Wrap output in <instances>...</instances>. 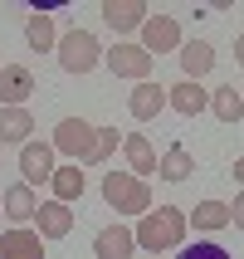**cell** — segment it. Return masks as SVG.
<instances>
[{
	"instance_id": "obj_19",
	"label": "cell",
	"mask_w": 244,
	"mask_h": 259,
	"mask_svg": "<svg viewBox=\"0 0 244 259\" xmlns=\"http://www.w3.org/2000/svg\"><path fill=\"white\" fill-rule=\"evenodd\" d=\"M25 44L29 49H34V54H49V49H54L59 44V25H54V15H29L25 20Z\"/></svg>"
},
{
	"instance_id": "obj_28",
	"label": "cell",
	"mask_w": 244,
	"mask_h": 259,
	"mask_svg": "<svg viewBox=\"0 0 244 259\" xmlns=\"http://www.w3.org/2000/svg\"><path fill=\"white\" fill-rule=\"evenodd\" d=\"M234 64H244V34L234 39Z\"/></svg>"
},
{
	"instance_id": "obj_24",
	"label": "cell",
	"mask_w": 244,
	"mask_h": 259,
	"mask_svg": "<svg viewBox=\"0 0 244 259\" xmlns=\"http://www.w3.org/2000/svg\"><path fill=\"white\" fill-rule=\"evenodd\" d=\"M113 152H122V137H117V127H98V147H93V161H108Z\"/></svg>"
},
{
	"instance_id": "obj_8",
	"label": "cell",
	"mask_w": 244,
	"mask_h": 259,
	"mask_svg": "<svg viewBox=\"0 0 244 259\" xmlns=\"http://www.w3.org/2000/svg\"><path fill=\"white\" fill-rule=\"evenodd\" d=\"M34 230H39V240H64V235H73V205L39 201V210H34Z\"/></svg>"
},
{
	"instance_id": "obj_15",
	"label": "cell",
	"mask_w": 244,
	"mask_h": 259,
	"mask_svg": "<svg viewBox=\"0 0 244 259\" xmlns=\"http://www.w3.org/2000/svg\"><path fill=\"white\" fill-rule=\"evenodd\" d=\"M10 142H34V117H29V108H0V147Z\"/></svg>"
},
{
	"instance_id": "obj_30",
	"label": "cell",
	"mask_w": 244,
	"mask_h": 259,
	"mask_svg": "<svg viewBox=\"0 0 244 259\" xmlns=\"http://www.w3.org/2000/svg\"><path fill=\"white\" fill-rule=\"evenodd\" d=\"M239 98H244V93H239Z\"/></svg>"
},
{
	"instance_id": "obj_16",
	"label": "cell",
	"mask_w": 244,
	"mask_h": 259,
	"mask_svg": "<svg viewBox=\"0 0 244 259\" xmlns=\"http://www.w3.org/2000/svg\"><path fill=\"white\" fill-rule=\"evenodd\" d=\"M176 54H181V69H186V78H190V83H201L205 73L215 69V49H210L205 39H186L181 49H176Z\"/></svg>"
},
{
	"instance_id": "obj_4",
	"label": "cell",
	"mask_w": 244,
	"mask_h": 259,
	"mask_svg": "<svg viewBox=\"0 0 244 259\" xmlns=\"http://www.w3.org/2000/svg\"><path fill=\"white\" fill-rule=\"evenodd\" d=\"M93 147H98V127L88 117H64L54 127V152L73 157V166H88L93 161Z\"/></svg>"
},
{
	"instance_id": "obj_18",
	"label": "cell",
	"mask_w": 244,
	"mask_h": 259,
	"mask_svg": "<svg viewBox=\"0 0 244 259\" xmlns=\"http://www.w3.org/2000/svg\"><path fill=\"white\" fill-rule=\"evenodd\" d=\"M0 210L15 220V225H25V220H34V210H39V196H34V186H10L5 191V201H0Z\"/></svg>"
},
{
	"instance_id": "obj_22",
	"label": "cell",
	"mask_w": 244,
	"mask_h": 259,
	"mask_svg": "<svg viewBox=\"0 0 244 259\" xmlns=\"http://www.w3.org/2000/svg\"><path fill=\"white\" fill-rule=\"evenodd\" d=\"M157 176L161 181H190V176H196V157H190L186 147H171V152L157 161Z\"/></svg>"
},
{
	"instance_id": "obj_10",
	"label": "cell",
	"mask_w": 244,
	"mask_h": 259,
	"mask_svg": "<svg viewBox=\"0 0 244 259\" xmlns=\"http://www.w3.org/2000/svg\"><path fill=\"white\" fill-rule=\"evenodd\" d=\"M0 259H44L39 230H25V225L5 230V235H0Z\"/></svg>"
},
{
	"instance_id": "obj_13",
	"label": "cell",
	"mask_w": 244,
	"mask_h": 259,
	"mask_svg": "<svg viewBox=\"0 0 244 259\" xmlns=\"http://www.w3.org/2000/svg\"><path fill=\"white\" fill-rule=\"evenodd\" d=\"M122 157H127V171L132 176H152V171H157V147H152V142H147V137H142V132H127V137H122Z\"/></svg>"
},
{
	"instance_id": "obj_12",
	"label": "cell",
	"mask_w": 244,
	"mask_h": 259,
	"mask_svg": "<svg viewBox=\"0 0 244 259\" xmlns=\"http://www.w3.org/2000/svg\"><path fill=\"white\" fill-rule=\"evenodd\" d=\"M132 249H137L132 225H108V230H98V240H93V254L98 259H132Z\"/></svg>"
},
{
	"instance_id": "obj_23",
	"label": "cell",
	"mask_w": 244,
	"mask_h": 259,
	"mask_svg": "<svg viewBox=\"0 0 244 259\" xmlns=\"http://www.w3.org/2000/svg\"><path fill=\"white\" fill-rule=\"evenodd\" d=\"M210 113H215L220 122H234V117H244V98L234 93V83H220L215 93H210Z\"/></svg>"
},
{
	"instance_id": "obj_14",
	"label": "cell",
	"mask_w": 244,
	"mask_h": 259,
	"mask_svg": "<svg viewBox=\"0 0 244 259\" xmlns=\"http://www.w3.org/2000/svg\"><path fill=\"white\" fill-rule=\"evenodd\" d=\"M166 108V88L161 83H132V98H127V113L137 122H152V117Z\"/></svg>"
},
{
	"instance_id": "obj_1",
	"label": "cell",
	"mask_w": 244,
	"mask_h": 259,
	"mask_svg": "<svg viewBox=\"0 0 244 259\" xmlns=\"http://www.w3.org/2000/svg\"><path fill=\"white\" fill-rule=\"evenodd\" d=\"M137 245L152 249V254H161V249H176L181 240H186V215L176 210V205H157V210H147L142 220H137Z\"/></svg>"
},
{
	"instance_id": "obj_7",
	"label": "cell",
	"mask_w": 244,
	"mask_h": 259,
	"mask_svg": "<svg viewBox=\"0 0 244 259\" xmlns=\"http://www.w3.org/2000/svg\"><path fill=\"white\" fill-rule=\"evenodd\" d=\"M20 176H25V186H49L54 181V142H25Z\"/></svg>"
},
{
	"instance_id": "obj_27",
	"label": "cell",
	"mask_w": 244,
	"mask_h": 259,
	"mask_svg": "<svg viewBox=\"0 0 244 259\" xmlns=\"http://www.w3.org/2000/svg\"><path fill=\"white\" fill-rule=\"evenodd\" d=\"M234 181L244 186V157H234Z\"/></svg>"
},
{
	"instance_id": "obj_29",
	"label": "cell",
	"mask_w": 244,
	"mask_h": 259,
	"mask_svg": "<svg viewBox=\"0 0 244 259\" xmlns=\"http://www.w3.org/2000/svg\"><path fill=\"white\" fill-rule=\"evenodd\" d=\"M0 69H5V64H0Z\"/></svg>"
},
{
	"instance_id": "obj_26",
	"label": "cell",
	"mask_w": 244,
	"mask_h": 259,
	"mask_svg": "<svg viewBox=\"0 0 244 259\" xmlns=\"http://www.w3.org/2000/svg\"><path fill=\"white\" fill-rule=\"evenodd\" d=\"M230 225H234V230L244 235V191L234 196V205H230Z\"/></svg>"
},
{
	"instance_id": "obj_5",
	"label": "cell",
	"mask_w": 244,
	"mask_h": 259,
	"mask_svg": "<svg viewBox=\"0 0 244 259\" xmlns=\"http://www.w3.org/2000/svg\"><path fill=\"white\" fill-rule=\"evenodd\" d=\"M108 69L117 78H132V83H152V54H147L142 44H132V39H117L108 49Z\"/></svg>"
},
{
	"instance_id": "obj_25",
	"label": "cell",
	"mask_w": 244,
	"mask_h": 259,
	"mask_svg": "<svg viewBox=\"0 0 244 259\" xmlns=\"http://www.w3.org/2000/svg\"><path fill=\"white\" fill-rule=\"evenodd\" d=\"M181 259H230L220 245H210V240H196V245H186L181 249Z\"/></svg>"
},
{
	"instance_id": "obj_11",
	"label": "cell",
	"mask_w": 244,
	"mask_h": 259,
	"mask_svg": "<svg viewBox=\"0 0 244 259\" xmlns=\"http://www.w3.org/2000/svg\"><path fill=\"white\" fill-rule=\"evenodd\" d=\"M103 20L127 34V29H142L147 25V0H103Z\"/></svg>"
},
{
	"instance_id": "obj_2",
	"label": "cell",
	"mask_w": 244,
	"mask_h": 259,
	"mask_svg": "<svg viewBox=\"0 0 244 259\" xmlns=\"http://www.w3.org/2000/svg\"><path fill=\"white\" fill-rule=\"evenodd\" d=\"M103 201L113 205L117 215H147L152 210V191H147L142 176H132V171H108L103 176Z\"/></svg>"
},
{
	"instance_id": "obj_20",
	"label": "cell",
	"mask_w": 244,
	"mask_h": 259,
	"mask_svg": "<svg viewBox=\"0 0 244 259\" xmlns=\"http://www.w3.org/2000/svg\"><path fill=\"white\" fill-rule=\"evenodd\" d=\"M186 225H196L201 235H215V230L230 225V205H225V201H201V205L186 215Z\"/></svg>"
},
{
	"instance_id": "obj_6",
	"label": "cell",
	"mask_w": 244,
	"mask_h": 259,
	"mask_svg": "<svg viewBox=\"0 0 244 259\" xmlns=\"http://www.w3.org/2000/svg\"><path fill=\"white\" fill-rule=\"evenodd\" d=\"M147 49V54H171V49H181V20H171V15H147L142 25V39H137Z\"/></svg>"
},
{
	"instance_id": "obj_9",
	"label": "cell",
	"mask_w": 244,
	"mask_h": 259,
	"mask_svg": "<svg viewBox=\"0 0 244 259\" xmlns=\"http://www.w3.org/2000/svg\"><path fill=\"white\" fill-rule=\"evenodd\" d=\"M34 93V73L25 64H5L0 69V108H25Z\"/></svg>"
},
{
	"instance_id": "obj_17",
	"label": "cell",
	"mask_w": 244,
	"mask_h": 259,
	"mask_svg": "<svg viewBox=\"0 0 244 259\" xmlns=\"http://www.w3.org/2000/svg\"><path fill=\"white\" fill-rule=\"evenodd\" d=\"M166 103H171V108H176L181 117H196V113H205V108H210V93H205L201 83L181 78V83H176L171 93H166Z\"/></svg>"
},
{
	"instance_id": "obj_3",
	"label": "cell",
	"mask_w": 244,
	"mask_h": 259,
	"mask_svg": "<svg viewBox=\"0 0 244 259\" xmlns=\"http://www.w3.org/2000/svg\"><path fill=\"white\" fill-rule=\"evenodd\" d=\"M54 54H59V69L64 73H88V69L103 64V44L93 39L88 29H69V34H59Z\"/></svg>"
},
{
	"instance_id": "obj_21",
	"label": "cell",
	"mask_w": 244,
	"mask_h": 259,
	"mask_svg": "<svg viewBox=\"0 0 244 259\" xmlns=\"http://www.w3.org/2000/svg\"><path fill=\"white\" fill-rule=\"evenodd\" d=\"M83 166H54V181H49V191H54V201H64V205H73L78 196H83Z\"/></svg>"
}]
</instances>
